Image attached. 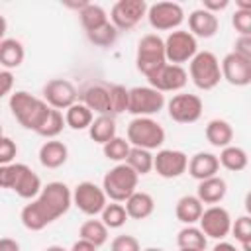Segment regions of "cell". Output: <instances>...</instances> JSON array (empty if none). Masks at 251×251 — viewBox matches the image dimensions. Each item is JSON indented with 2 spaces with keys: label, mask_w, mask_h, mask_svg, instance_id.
Segmentation results:
<instances>
[{
  "label": "cell",
  "mask_w": 251,
  "mask_h": 251,
  "mask_svg": "<svg viewBox=\"0 0 251 251\" xmlns=\"http://www.w3.org/2000/svg\"><path fill=\"white\" fill-rule=\"evenodd\" d=\"M110 251H141V245L133 235H118L112 239Z\"/></svg>",
  "instance_id": "obj_43"
},
{
  "label": "cell",
  "mask_w": 251,
  "mask_h": 251,
  "mask_svg": "<svg viewBox=\"0 0 251 251\" xmlns=\"http://www.w3.org/2000/svg\"><path fill=\"white\" fill-rule=\"evenodd\" d=\"M100 216H102V220H100V222H102L108 229H118V227H122V226L127 222L126 208H124V204H120V202L106 204V206H104V210L100 212Z\"/></svg>",
  "instance_id": "obj_36"
},
{
  "label": "cell",
  "mask_w": 251,
  "mask_h": 251,
  "mask_svg": "<svg viewBox=\"0 0 251 251\" xmlns=\"http://www.w3.org/2000/svg\"><path fill=\"white\" fill-rule=\"evenodd\" d=\"M129 149H131V145L127 143V139L118 137V135L112 137L108 143L102 145V151H104L106 159H110V161H114V163H126Z\"/></svg>",
  "instance_id": "obj_37"
},
{
  "label": "cell",
  "mask_w": 251,
  "mask_h": 251,
  "mask_svg": "<svg viewBox=\"0 0 251 251\" xmlns=\"http://www.w3.org/2000/svg\"><path fill=\"white\" fill-rule=\"evenodd\" d=\"M176 243L178 249H196V251H204L208 245V237L202 233L200 227L196 226H186L178 231L176 235Z\"/></svg>",
  "instance_id": "obj_31"
},
{
  "label": "cell",
  "mask_w": 251,
  "mask_h": 251,
  "mask_svg": "<svg viewBox=\"0 0 251 251\" xmlns=\"http://www.w3.org/2000/svg\"><path fill=\"white\" fill-rule=\"evenodd\" d=\"M69 157V149L63 141L57 139H49L39 147V163L45 169H59L67 163Z\"/></svg>",
  "instance_id": "obj_23"
},
{
  "label": "cell",
  "mask_w": 251,
  "mask_h": 251,
  "mask_svg": "<svg viewBox=\"0 0 251 251\" xmlns=\"http://www.w3.org/2000/svg\"><path fill=\"white\" fill-rule=\"evenodd\" d=\"M126 165L139 176V175H147L153 171V155L147 149L141 147H131L126 159Z\"/></svg>",
  "instance_id": "obj_33"
},
{
  "label": "cell",
  "mask_w": 251,
  "mask_h": 251,
  "mask_svg": "<svg viewBox=\"0 0 251 251\" xmlns=\"http://www.w3.org/2000/svg\"><path fill=\"white\" fill-rule=\"evenodd\" d=\"M78 98L75 84L67 78H53L43 86V100L53 110H67Z\"/></svg>",
  "instance_id": "obj_14"
},
{
  "label": "cell",
  "mask_w": 251,
  "mask_h": 251,
  "mask_svg": "<svg viewBox=\"0 0 251 251\" xmlns=\"http://www.w3.org/2000/svg\"><path fill=\"white\" fill-rule=\"evenodd\" d=\"M108 96H110V116L127 112L129 90L124 84H110L108 86Z\"/></svg>",
  "instance_id": "obj_39"
},
{
  "label": "cell",
  "mask_w": 251,
  "mask_h": 251,
  "mask_svg": "<svg viewBox=\"0 0 251 251\" xmlns=\"http://www.w3.org/2000/svg\"><path fill=\"white\" fill-rule=\"evenodd\" d=\"M202 212H204V204H202L196 196H192V194L180 196L178 202H176V206H175L176 220L182 222V224H186V226L196 224V222L200 220Z\"/></svg>",
  "instance_id": "obj_26"
},
{
  "label": "cell",
  "mask_w": 251,
  "mask_h": 251,
  "mask_svg": "<svg viewBox=\"0 0 251 251\" xmlns=\"http://www.w3.org/2000/svg\"><path fill=\"white\" fill-rule=\"evenodd\" d=\"M41 178L25 165V163H18V171H16V180H14V186L12 190L20 196V198H25V200H33L39 192H41Z\"/></svg>",
  "instance_id": "obj_18"
},
{
  "label": "cell",
  "mask_w": 251,
  "mask_h": 251,
  "mask_svg": "<svg viewBox=\"0 0 251 251\" xmlns=\"http://www.w3.org/2000/svg\"><path fill=\"white\" fill-rule=\"evenodd\" d=\"M82 104L94 114L98 112V116L108 114L110 116V96H108V84H88L80 94Z\"/></svg>",
  "instance_id": "obj_21"
},
{
  "label": "cell",
  "mask_w": 251,
  "mask_h": 251,
  "mask_svg": "<svg viewBox=\"0 0 251 251\" xmlns=\"http://www.w3.org/2000/svg\"><path fill=\"white\" fill-rule=\"evenodd\" d=\"M24 57H25V49L22 41L14 37H4L0 41V65L4 67V71L18 69L24 63Z\"/></svg>",
  "instance_id": "obj_25"
},
{
  "label": "cell",
  "mask_w": 251,
  "mask_h": 251,
  "mask_svg": "<svg viewBox=\"0 0 251 251\" xmlns=\"http://www.w3.org/2000/svg\"><path fill=\"white\" fill-rule=\"evenodd\" d=\"M78 18H80V24H82V27L86 31H92V29H96V27H100V25L110 22L106 10L102 6L90 4V2H86V6L78 12Z\"/></svg>",
  "instance_id": "obj_32"
},
{
  "label": "cell",
  "mask_w": 251,
  "mask_h": 251,
  "mask_svg": "<svg viewBox=\"0 0 251 251\" xmlns=\"http://www.w3.org/2000/svg\"><path fill=\"white\" fill-rule=\"evenodd\" d=\"M212 251H237V247L233 243H229V241H220V243L214 245Z\"/></svg>",
  "instance_id": "obj_50"
},
{
  "label": "cell",
  "mask_w": 251,
  "mask_h": 251,
  "mask_svg": "<svg viewBox=\"0 0 251 251\" xmlns=\"http://www.w3.org/2000/svg\"><path fill=\"white\" fill-rule=\"evenodd\" d=\"M233 53H237V55H241L245 59H251V35H239L235 39Z\"/></svg>",
  "instance_id": "obj_45"
},
{
  "label": "cell",
  "mask_w": 251,
  "mask_h": 251,
  "mask_svg": "<svg viewBox=\"0 0 251 251\" xmlns=\"http://www.w3.org/2000/svg\"><path fill=\"white\" fill-rule=\"evenodd\" d=\"M88 135L94 143H100V145H104L112 137H116V120H114V116L102 114V116L94 118L90 127H88Z\"/></svg>",
  "instance_id": "obj_28"
},
{
  "label": "cell",
  "mask_w": 251,
  "mask_h": 251,
  "mask_svg": "<svg viewBox=\"0 0 251 251\" xmlns=\"http://www.w3.org/2000/svg\"><path fill=\"white\" fill-rule=\"evenodd\" d=\"M188 75L196 88L212 90L222 80L220 61L212 51H198L188 63Z\"/></svg>",
  "instance_id": "obj_4"
},
{
  "label": "cell",
  "mask_w": 251,
  "mask_h": 251,
  "mask_svg": "<svg viewBox=\"0 0 251 251\" xmlns=\"http://www.w3.org/2000/svg\"><path fill=\"white\" fill-rule=\"evenodd\" d=\"M73 206V192L65 182L53 180L47 182L41 192L22 208L20 220L24 227L31 231H41L51 222L67 214V210Z\"/></svg>",
  "instance_id": "obj_1"
},
{
  "label": "cell",
  "mask_w": 251,
  "mask_h": 251,
  "mask_svg": "<svg viewBox=\"0 0 251 251\" xmlns=\"http://www.w3.org/2000/svg\"><path fill=\"white\" fill-rule=\"evenodd\" d=\"M118 33H120V31L108 22V24H104V25L92 29V31H86V37H88L90 43H94V45H98V47H110V45L116 43Z\"/></svg>",
  "instance_id": "obj_38"
},
{
  "label": "cell",
  "mask_w": 251,
  "mask_h": 251,
  "mask_svg": "<svg viewBox=\"0 0 251 251\" xmlns=\"http://www.w3.org/2000/svg\"><path fill=\"white\" fill-rule=\"evenodd\" d=\"M45 251H67L65 247H61V245H49Z\"/></svg>",
  "instance_id": "obj_52"
},
{
  "label": "cell",
  "mask_w": 251,
  "mask_h": 251,
  "mask_svg": "<svg viewBox=\"0 0 251 251\" xmlns=\"http://www.w3.org/2000/svg\"><path fill=\"white\" fill-rule=\"evenodd\" d=\"M218 27H220L218 16L204 10V8L192 10L188 16V29L194 37H202V39L214 37L218 33Z\"/></svg>",
  "instance_id": "obj_19"
},
{
  "label": "cell",
  "mask_w": 251,
  "mask_h": 251,
  "mask_svg": "<svg viewBox=\"0 0 251 251\" xmlns=\"http://www.w3.org/2000/svg\"><path fill=\"white\" fill-rule=\"evenodd\" d=\"M229 231L241 243L243 251H251V218L249 216H239L235 222H231Z\"/></svg>",
  "instance_id": "obj_40"
},
{
  "label": "cell",
  "mask_w": 251,
  "mask_h": 251,
  "mask_svg": "<svg viewBox=\"0 0 251 251\" xmlns=\"http://www.w3.org/2000/svg\"><path fill=\"white\" fill-rule=\"evenodd\" d=\"M186 169H188L190 176L200 182L204 178H210V176H216L218 175L220 161H218V155L208 153V151H200V153H196V155L190 157Z\"/></svg>",
  "instance_id": "obj_20"
},
{
  "label": "cell",
  "mask_w": 251,
  "mask_h": 251,
  "mask_svg": "<svg viewBox=\"0 0 251 251\" xmlns=\"http://www.w3.org/2000/svg\"><path fill=\"white\" fill-rule=\"evenodd\" d=\"M188 157L178 149H161L153 155V169L163 178H178L186 173Z\"/></svg>",
  "instance_id": "obj_16"
},
{
  "label": "cell",
  "mask_w": 251,
  "mask_h": 251,
  "mask_svg": "<svg viewBox=\"0 0 251 251\" xmlns=\"http://www.w3.org/2000/svg\"><path fill=\"white\" fill-rule=\"evenodd\" d=\"M14 88V75L12 71H0V98L10 94Z\"/></svg>",
  "instance_id": "obj_46"
},
{
  "label": "cell",
  "mask_w": 251,
  "mask_h": 251,
  "mask_svg": "<svg viewBox=\"0 0 251 251\" xmlns=\"http://www.w3.org/2000/svg\"><path fill=\"white\" fill-rule=\"evenodd\" d=\"M0 251H20V243L12 237H0Z\"/></svg>",
  "instance_id": "obj_48"
},
{
  "label": "cell",
  "mask_w": 251,
  "mask_h": 251,
  "mask_svg": "<svg viewBox=\"0 0 251 251\" xmlns=\"http://www.w3.org/2000/svg\"><path fill=\"white\" fill-rule=\"evenodd\" d=\"M80 239L92 243L94 247H100L108 241V227L100 220H86L78 229Z\"/></svg>",
  "instance_id": "obj_34"
},
{
  "label": "cell",
  "mask_w": 251,
  "mask_h": 251,
  "mask_svg": "<svg viewBox=\"0 0 251 251\" xmlns=\"http://www.w3.org/2000/svg\"><path fill=\"white\" fill-rule=\"evenodd\" d=\"M8 104H10L14 118L18 120V124L24 126L25 129H31V131H37V127L41 126L43 118L49 112V106L45 104L43 98H37L25 90L12 92Z\"/></svg>",
  "instance_id": "obj_2"
},
{
  "label": "cell",
  "mask_w": 251,
  "mask_h": 251,
  "mask_svg": "<svg viewBox=\"0 0 251 251\" xmlns=\"http://www.w3.org/2000/svg\"><path fill=\"white\" fill-rule=\"evenodd\" d=\"M94 120V114L82 104V102H75L71 108L65 110V124L71 127V129H88L90 124Z\"/></svg>",
  "instance_id": "obj_30"
},
{
  "label": "cell",
  "mask_w": 251,
  "mask_h": 251,
  "mask_svg": "<svg viewBox=\"0 0 251 251\" xmlns=\"http://www.w3.org/2000/svg\"><path fill=\"white\" fill-rule=\"evenodd\" d=\"M127 143L141 149H159L165 143V129L153 118H133L127 124Z\"/></svg>",
  "instance_id": "obj_5"
},
{
  "label": "cell",
  "mask_w": 251,
  "mask_h": 251,
  "mask_svg": "<svg viewBox=\"0 0 251 251\" xmlns=\"http://www.w3.org/2000/svg\"><path fill=\"white\" fill-rule=\"evenodd\" d=\"M65 126H67V124H65V116H63L59 110L49 108L47 116L43 118V122H41V126L37 127V131H35V133H39L41 137L53 139V137H57V135L63 131V127H65Z\"/></svg>",
  "instance_id": "obj_35"
},
{
  "label": "cell",
  "mask_w": 251,
  "mask_h": 251,
  "mask_svg": "<svg viewBox=\"0 0 251 251\" xmlns=\"http://www.w3.org/2000/svg\"><path fill=\"white\" fill-rule=\"evenodd\" d=\"M200 229L206 237H212V239H224L229 235V229H231V216L226 208L222 206H210L202 212L200 220Z\"/></svg>",
  "instance_id": "obj_15"
},
{
  "label": "cell",
  "mask_w": 251,
  "mask_h": 251,
  "mask_svg": "<svg viewBox=\"0 0 251 251\" xmlns=\"http://www.w3.org/2000/svg\"><path fill=\"white\" fill-rule=\"evenodd\" d=\"M6 27H8V24H6V18L0 14V41L4 39V33H6Z\"/></svg>",
  "instance_id": "obj_51"
},
{
  "label": "cell",
  "mask_w": 251,
  "mask_h": 251,
  "mask_svg": "<svg viewBox=\"0 0 251 251\" xmlns=\"http://www.w3.org/2000/svg\"><path fill=\"white\" fill-rule=\"evenodd\" d=\"M18 155V145L14 139L0 135V165H10Z\"/></svg>",
  "instance_id": "obj_42"
},
{
  "label": "cell",
  "mask_w": 251,
  "mask_h": 251,
  "mask_svg": "<svg viewBox=\"0 0 251 251\" xmlns=\"http://www.w3.org/2000/svg\"><path fill=\"white\" fill-rule=\"evenodd\" d=\"M227 0H204L202 2V8L204 10H208V12H212V14H216L218 10H224V8H227Z\"/></svg>",
  "instance_id": "obj_47"
},
{
  "label": "cell",
  "mask_w": 251,
  "mask_h": 251,
  "mask_svg": "<svg viewBox=\"0 0 251 251\" xmlns=\"http://www.w3.org/2000/svg\"><path fill=\"white\" fill-rule=\"evenodd\" d=\"M149 80V86L163 92H176L182 90L188 82V73L184 71V67L180 65H171L165 63L163 67H159L157 71H153L149 76H145Z\"/></svg>",
  "instance_id": "obj_13"
},
{
  "label": "cell",
  "mask_w": 251,
  "mask_h": 251,
  "mask_svg": "<svg viewBox=\"0 0 251 251\" xmlns=\"http://www.w3.org/2000/svg\"><path fill=\"white\" fill-rule=\"evenodd\" d=\"M167 110L173 122L176 124H194L200 120L204 112V102L200 96L190 94V92H180L175 94L167 102Z\"/></svg>",
  "instance_id": "obj_9"
},
{
  "label": "cell",
  "mask_w": 251,
  "mask_h": 251,
  "mask_svg": "<svg viewBox=\"0 0 251 251\" xmlns=\"http://www.w3.org/2000/svg\"><path fill=\"white\" fill-rule=\"evenodd\" d=\"M147 20L149 25L157 31L176 29L184 22V10L176 2H155L147 6Z\"/></svg>",
  "instance_id": "obj_10"
},
{
  "label": "cell",
  "mask_w": 251,
  "mask_h": 251,
  "mask_svg": "<svg viewBox=\"0 0 251 251\" xmlns=\"http://www.w3.org/2000/svg\"><path fill=\"white\" fill-rule=\"evenodd\" d=\"M227 192V184L222 176H210V178H204L198 182V188H196V198L202 202V204H210V206H216L218 202L224 200Z\"/></svg>",
  "instance_id": "obj_22"
},
{
  "label": "cell",
  "mask_w": 251,
  "mask_h": 251,
  "mask_svg": "<svg viewBox=\"0 0 251 251\" xmlns=\"http://www.w3.org/2000/svg\"><path fill=\"white\" fill-rule=\"evenodd\" d=\"M231 24L239 35H249L251 33V10H235Z\"/></svg>",
  "instance_id": "obj_41"
},
{
  "label": "cell",
  "mask_w": 251,
  "mask_h": 251,
  "mask_svg": "<svg viewBox=\"0 0 251 251\" xmlns=\"http://www.w3.org/2000/svg\"><path fill=\"white\" fill-rule=\"evenodd\" d=\"M137 182L139 176L126 163H118L104 175L102 190L106 198H110L112 202H126L137 190Z\"/></svg>",
  "instance_id": "obj_3"
},
{
  "label": "cell",
  "mask_w": 251,
  "mask_h": 251,
  "mask_svg": "<svg viewBox=\"0 0 251 251\" xmlns=\"http://www.w3.org/2000/svg\"><path fill=\"white\" fill-rule=\"evenodd\" d=\"M178 251H196V249H178Z\"/></svg>",
  "instance_id": "obj_54"
},
{
  "label": "cell",
  "mask_w": 251,
  "mask_h": 251,
  "mask_svg": "<svg viewBox=\"0 0 251 251\" xmlns=\"http://www.w3.org/2000/svg\"><path fill=\"white\" fill-rule=\"evenodd\" d=\"M147 14L145 0H118L110 10V24L118 31H127L135 27Z\"/></svg>",
  "instance_id": "obj_11"
},
{
  "label": "cell",
  "mask_w": 251,
  "mask_h": 251,
  "mask_svg": "<svg viewBox=\"0 0 251 251\" xmlns=\"http://www.w3.org/2000/svg\"><path fill=\"white\" fill-rule=\"evenodd\" d=\"M165 43V59L171 65L190 63V59L198 53V41L196 37L186 29H175L163 39Z\"/></svg>",
  "instance_id": "obj_7"
},
{
  "label": "cell",
  "mask_w": 251,
  "mask_h": 251,
  "mask_svg": "<svg viewBox=\"0 0 251 251\" xmlns=\"http://www.w3.org/2000/svg\"><path fill=\"white\" fill-rule=\"evenodd\" d=\"M222 78L231 86H247L251 82V59H245L237 53H227L220 63Z\"/></svg>",
  "instance_id": "obj_17"
},
{
  "label": "cell",
  "mask_w": 251,
  "mask_h": 251,
  "mask_svg": "<svg viewBox=\"0 0 251 251\" xmlns=\"http://www.w3.org/2000/svg\"><path fill=\"white\" fill-rule=\"evenodd\" d=\"M206 139L210 145L224 149V147L231 145V141H233V127L229 126V122H226L222 118L210 120L206 126Z\"/></svg>",
  "instance_id": "obj_27"
},
{
  "label": "cell",
  "mask_w": 251,
  "mask_h": 251,
  "mask_svg": "<svg viewBox=\"0 0 251 251\" xmlns=\"http://www.w3.org/2000/svg\"><path fill=\"white\" fill-rule=\"evenodd\" d=\"M126 214H127V218H133V220H145V218H149L151 214H153V210H155V200H153V196L151 194H147V192H139V190H135L127 200H126Z\"/></svg>",
  "instance_id": "obj_24"
},
{
  "label": "cell",
  "mask_w": 251,
  "mask_h": 251,
  "mask_svg": "<svg viewBox=\"0 0 251 251\" xmlns=\"http://www.w3.org/2000/svg\"><path fill=\"white\" fill-rule=\"evenodd\" d=\"M167 63L165 59V43L157 33H147L139 39L137 43V53H135V65L137 71L145 76H149L153 71L163 67Z\"/></svg>",
  "instance_id": "obj_6"
},
{
  "label": "cell",
  "mask_w": 251,
  "mask_h": 251,
  "mask_svg": "<svg viewBox=\"0 0 251 251\" xmlns=\"http://www.w3.org/2000/svg\"><path fill=\"white\" fill-rule=\"evenodd\" d=\"M96 249H98V247H94L92 243H88V241H84V239L75 241L73 247H71V251H96Z\"/></svg>",
  "instance_id": "obj_49"
},
{
  "label": "cell",
  "mask_w": 251,
  "mask_h": 251,
  "mask_svg": "<svg viewBox=\"0 0 251 251\" xmlns=\"http://www.w3.org/2000/svg\"><path fill=\"white\" fill-rule=\"evenodd\" d=\"M218 161H220V165H222L224 169H227V171H231V173H239V171H243V169L247 167L249 157H247L245 149H241V147H237V145H227V147H224V149L220 151Z\"/></svg>",
  "instance_id": "obj_29"
},
{
  "label": "cell",
  "mask_w": 251,
  "mask_h": 251,
  "mask_svg": "<svg viewBox=\"0 0 251 251\" xmlns=\"http://www.w3.org/2000/svg\"><path fill=\"white\" fill-rule=\"evenodd\" d=\"M16 171H18V163L0 165V188H12L14 186Z\"/></svg>",
  "instance_id": "obj_44"
},
{
  "label": "cell",
  "mask_w": 251,
  "mask_h": 251,
  "mask_svg": "<svg viewBox=\"0 0 251 251\" xmlns=\"http://www.w3.org/2000/svg\"><path fill=\"white\" fill-rule=\"evenodd\" d=\"M165 106V94L151 86H135L129 88V102L127 112L135 118H151L153 114H159Z\"/></svg>",
  "instance_id": "obj_8"
},
{
  "label": "cell",
  "mask_w": 251,
  "mask_h": 251,
  "mask_svg": "<svg viewBox=\"0 0 251 251\" xmlns=\"http://www.w3.org/2000/svg\"><path fill=\"white\" fill-rule=\"evenodd\" d=\"M73 204L86 216H96L104 210V206L108 204V198L102 190V186L90 182V180H84V182H78L73 190Z\"/></svg>",
  "instance_id": "obj_12"
},
{
  "label": "cell",
  "mask_w": 251,
  "mask_h": 251,
  "mask_svg": "<svg viewBox=\"0 0 251 251\" xmlns=\"http://www.w3.org/2000/svg\"><path fill=\"white\" fill-rule=\"evenodd\" d=\"M143 251H165V249H161V247H147V249H143Z\"/></svg>",
  "instance_id": "obj_53"
},
{
  "label": "cell",
  "mask_w": 251,
  "mask_h": 251,
  "mask_svg": "<svg viewBox=\"0 0 251 251\" xmlns=\"http://www.w3.org/2000/svg\"><path fill=\"white\" fill-rule=\"evenodd\" d=\"M0 135H2V124H0Z\"/></svg>",
  "instance_id": "obj_55"
}]
</instances>
